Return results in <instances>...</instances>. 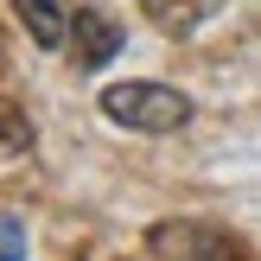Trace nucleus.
Wrapping results in <instances>:
<instances>
[{"mask_svg": "<svg viewBox=\"0 0 261 261\" xmlns=\"http://www.w3.org/2000/svg\"><path fill=\"white\" fill-rule=\"evenodd\" d=\"M32 160V121H25L13 102H0V178L13 172V166Z\"/></svg>", "mask_w": 261, "mask_h": 261, "instance_id": "6", "label": "nucleus"}, {"mask_svg": "<svg viewBox=\"0 0 261 261\" xmlns=\"http://www.w3.org/2000/svg\"><path fill=\"white\" fill-rule=\"evenodd\" d=\"M147 249H153V261H249L229 229L198 223V217H166V223H153Z\"/></svg>", "mask_w": 261, "mask_h": 261, "instance_id": "2", "label": "nucleus"}, {"mask_svg": "<svg viewBox=\"0 0 261 261\" xmlns=\"http://www.w3.org/2000/svg\"><path fill=\"white\" fill-rule=\"evenodd\" d=\"M0 261H25V223L13 211H0Z\"/></svg>", "mask_w": 261, "mask_h": 261, "instance_id": "7", "label": "nucleus"}, {"mask_svg": "<svg viewBox=\"0 0 261 261\" xmlns=\"http://www.w3.org/2000/svg\"><path fill=\"white\" fill-rule=\"evenodd\" d=\"M13 13L25 19V32H32V45H38V51H58V45H64V32H70V13H64L58 0H13Z\"/></svg>", "mask_w": 261, "mask_h": 261, "instance_id": "4", "label": "nucleus"}, {"mask_svg": "<svg viewBox=\"0 0 261 261\" xmlns=\"http://www.w3.org/2000/svg\"><path fill=\"white\" fill-rule=\"evenodd\" d=\"M102 115L134 134H178L191 121V102L178 96L172 83H153V76H134V83H109L102 89Z\"/></svg>", "mask_w": 261, "mask_h": 261, "instance_id": "1", "label": "nucleus"}, {"mask_svg": "<svg viewBox=\"0 0 261 261\" xmlns=\"http://www.w3.org/2000/svg\"><path fill=\"white\" fill-rule=\"evenodd\" d=\"M217 7H223V0H140V13H147L160 32H191V25H204Z\"/></svg>", "mask_w": 261, "mask_h": 261, "instance_id": "5", "label": "nucleus"}, {"mask_svg": "<svg viewBox=\"0 0 261 261\" xmlns=\"http://www.w3.org/2000/svg\"><path fill=\"white\" fill-rule=\"evenodd\" d=\"M121 51V32H115L109 13H76V70H102V64Z\"/></svg>", "mask_w": 261, "mask_h": 261, "instance_id": "3", "label": "nucleus"}]
</instances>
